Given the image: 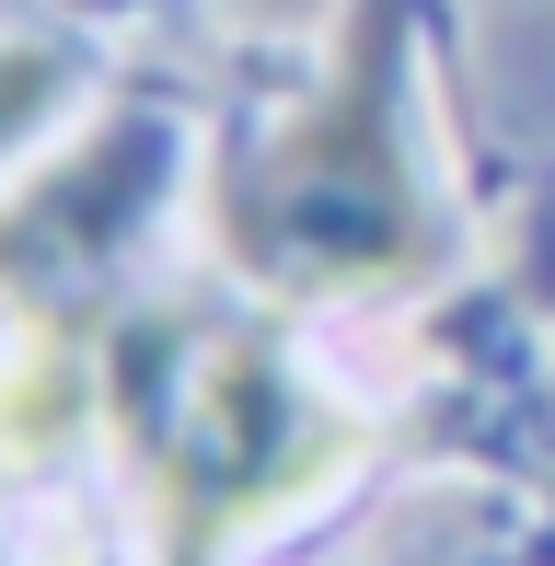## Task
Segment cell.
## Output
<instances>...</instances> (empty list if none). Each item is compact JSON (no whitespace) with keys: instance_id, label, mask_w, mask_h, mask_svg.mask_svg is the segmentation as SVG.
<instances>
[{"instance_id":"6da1fadb","label":"cell","mask_w":555,"mask_h":566,"mask_svg":"<svg viewBox=\"0 0 555 566\" xmlns=\"http://www.w3.org/2000/svg\"><path fill=\"white\" fill-rule=\"evenodd\" d=\"M105 428L139 474L163 566H220L359 462V417L232 301H163L116 324Z\"/></svg>"},{"instance_id":"7a4b0ae2","label":"cell","mask_w":555,"mask_h":566,"mask_svg":"<svg viewBox=\"0 0 555 566\" xmlns=\"http://www.w3.org/2000/svg\"><path fill=\"white\" fill-rule=\"evenodd\" d=\"M209 243L278 313L440 277V209H428V163L406 116V23H370L359 46H336L313 93H290L220 150Z\"/></svg>"},{"instance_id":"3957f363","label":"cell","mask_w":555,"mask_h":566,"mask_svg":"<svg viewBox=\"0 0 555 566\" xmlns=\"http://www.w3.org/2000/svg\"><path fill=\"white\" fill-rule=\"evenodd\" d=\"M82 428H105V347H70L59 324L0 336V474H46Z\"/></svg>"},{"instance_id":"277c9868","label":"cell","mask_w":555,"mask_h":566,"mask_svg":"<svg viewBox=\"0 0 555 566\" xmlns=\"http://www.w3.org/2000/svg\"><path fill=\"white\" fill-rule=\"evenodd\" d=\"M82 93H93L82 35H46V23H0V197H12L23 174H35L46 150L70 139Z\"/></svg>"},{"instance_id":"5b68a950","label":"cell","mask_w":555,"mask_h":566,"mask_svg":"<svg viewBox=\"0 0 555 566\" xmlns=\"http://www.w3.org/2000/svg\"><path fill=\"white\" fill-rule=\"evenodd\" d=\"M0 566H82V555H0Z\"/></svg>"}]
</instances>
